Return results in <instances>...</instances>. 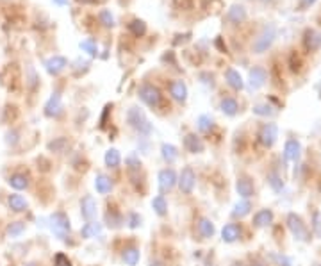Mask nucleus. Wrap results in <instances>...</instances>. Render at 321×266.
Masks as SVG:
<instances>
[{
    "mask_svg": "<svg viewBox=\"0 0 321 266\" xmlns=\"http://www.w3.org/2000/svg\"><path fill=\"white\" fill-rule=\"evenodd\" d=\"M127 121H129V125H131L132 129H136V131L141 132V134H150V132H152V125H150V121L146 120L144 113L141 111L140 108L129 109V113H127Z\"/></svg>",
    "mask_w": 321,
    "mask_h": 266,
    "instance_id": "1",
    "label": "nucleus"
},
{
    "mask_svg": "<svg viewBox=\"0 0 321 266\" xmlns=\"http://www.w3.org/2000/svg\"><path fill=\"white\" fill-rule=\"evenodd\" d=\"M287 229L291 230V234H293L298 241H309L307 225L303 224V220L296 213H289L287 215Z\"/></svg>",
    "mask_w": 321,
    "mask_h": 266,
    "instance_id": "2",
    "label": "nucleus"
},
{
    "mask_svg": "<svg viewBox=\"0 0 321 266\" xmlns=\"http://www.w3.org/2000/svg\"><path fill=\"white\" fill-rule=\"evenodd\" d=\"M275 36H277V29H275V25H266V27L262 29V33L259 34V36L255 38V41H253V52H255V54H262V52H266L271 47Z\"/></svg>",
    "mask_w": 321,
    "mask_h": 266,
    "instance_id": "3",
    "label": "nucleus"
},
{
    "mask_svg": "<svg viewBox=\"0 0 321 266\" xmlns=\"http://www.w3.org/2000/svg\"><path fill=\"white\" fill-rule=\"evenodd\" d=\"M50 229L59 239H65L70 234V220L65 213H54L50 216Z\"/></svg>",
    "mask_w": 321,
    "mask_h": 266,
    "instance_id": "4",
    "label": "nucleus"
},
{
    "mask_svg": "<svg viewBox=\"0 0 321 266\" xmlns=\"http://www.w3.org/2000/svg\"><path fill=\"white\" fill-rule=\"evenodd\" d=\"M140 98L143 100L146 106L150 108H159L161 102H163V95H161V89L154 84H143L140 88Z\"/></svg>",
    "mask_w": 321,
    "mask_h": 266,
    "instance_id": "5",
    "label": "nucleus"
},
{
    "mask_svg": "<svg viewBox=\"0 0 321 266\" xmlns=\"http://www.w3.org/2000/svg\"><path fill=\"white\" fill-rule=\"evenodd\" d=\"M177 184H178V188H180L182 193L191 195V193H193V190H195V184H196L195 170L191 168V166H186V168L180 172V177L177 179Z\"/></svg>",
    "mask_w": 321,
    "mask_h": 266,
    "instance_id": "6",
    "label": "nucleus"
},
{
    "mask_svg": "<svg viewBox=\"0 0 321 266\" xmlns=\"http://www.w3.org/2000/svg\"><path fill=\"white\" fill-rule=\"evenodd\" d=\"M279 138V127L275 125V123H264L261 127V131H259V141H261L262 147H273L275 141Z\"/></svg>",
    "mask_w": 321,
    "mask_h": 266,
    "instance_id": "7",
    "label": "nucleus"
},
{
    "mask_svg": "<svg viewBox=\"0 0 321 266\" xmlns=\"http://www.w3.org/2000/svg\"><path fill=\"white\" fill-rule=\"evenodd\" d=\"M80 213H82V218H86L88 222H93L97 218V213H98V206H97V200H95L93 195H86L80 200Z\"/></svg>",
    "mask_w": 321,
    "mask_h": 266,
    "instance_id": "8",
    "label": "nucleus"
},
{
    "mask_svg": "<svg viewBox=\"0 0 321 266\" xmlns=\"http://www.w3.org/2000/svg\"><path fill=\"white\" fill-rule=\"evenodd\" d=\"M159 188L163 190V191H170L175 188L177 184V173L173 168H164L159 172Z\"/></svg>",
    "mask_w": 321,
    "mask_h": 266,
    "instance_id": "9",
    "label": "nucleus"
},
{
    "mask_svg": "<svg viewBox=\"0 0 321 266\" xmlns=\"http://www.w3.org/2000/svg\"><path fill=\"white\" fill-rule=\"evenodd\" d=\"M236 190H238L239 196L241 198H250V196H253V193H255V188H253V182H251L250 177H247V175H243V177H239L238 181H236Z\"/></svg>",
    "mask_w": 321,
    "mask_h": 266,
    "instance_id": "10",
    "label": "nucleus"
},
{
    "mask_svg": "<svg viewBox=\"0 0 321 266\" xmlns=\"http://www.w3.org/2000/svg\"><path fill=\"white\" fill-rule=\"evenodd\" d=\"M303 45L309 52H316L321 47V34L314 29H307L303 33Z\"/></svg>",
    "mask_w": 321,
    "mask_h": 266,
    "instance_id": "11",
    "label": "nucleus"
},
{
    "mask_svg": "<svg viewBox=\"0 0 321 266\" xmlns=\"http://www.w3.org/2000/svg\"><path fill=\"white\" fill-rule=\"evenodd\" d=\"M66 66H68V61H66V57H63V56H54V57H50V59L45 61V68H47V72L50 75L61 74Z\"/></svg>",
    "mask_w": 321,
    "mask_h": 266,
    "instance_id": "12",
    "label": "nucleus"
},
{
    "mask_svg": "<svg viewBox=\"0 0 321 266\" xmlns=\"http://www.w3.org/2000/svg\"><path fill=\"white\" fill-rule=\"evenodd\" d=\"M184 147H186V150L191 152V154H202L205 149L204 141H202L196 134H187L186 138H184Z\"/></svg>",
    "mask_w": 321,
    "mask_h": 266,
    "instance_id": "13",
    "label": "nucleus"
},
{
    "mask_svg": "<svg viewBox=\"0 0 321 266\" xmlns=\"http://www.w3.org/2000/svg\"><path fill=\"white\" fill-rule=\"evenodd\" d=\"M241 238V227L238 224H227L221 229V239L225 243H234Z\"/></svg>",
    "mask_w": 321,
    "mask_h": 266,
    "instance_id": "14",
    "label": "nucleus"
},
{
    "mask_svg": "<svg viewBox=\"0 0 321 266\" xmlns=\"http://www.w3.org/2000/svg\"><path fill=\"white\" fill-rule=\"evenodd\" d=\"M170 95H172L177 102H184L187 98V86L184 80H173L170 84Z\"/></svg>",
    "mask_w": 321,
    "mask_h": 266,
    "instance_id": "15",
    "label": "nucleus"
},
{
    "mask_svg": "<svg viewBox=\"0 0 321 266\" xmlns=\"http://www.w3.org/2000/svg\"><path fill=\"white\" fill-rule=\"evenodd\" d=\"M63 109V104H61V95L59 93H54L50 98H48V102L45 104V114L50 118L57 116Z\"/></svg>",
    "mask_w": 321,
    "mask_h": 266,
    "instance_id": "16",
    "label": "nucleus"
},
{
    "mask_svg": "<svg viewBox=\"0 0 321 266\" xmlns=\"http://www.w3.org/2000/svg\"><path fill=\"white\" fill-rule=\"evenodd\" d=\"M266 79H268V74H266L264 68H261V66H255V68L250 72V88L251 89H259L266 82Z\"/></svg>",
    "mask_w": 321,
    "mask_h": 266,
    "instance_id": "17",
    "label": "nucleus"
},
{
    "mask_svg": "<svg viewBox=\"0 0 321 266\" xmlns=\"http://www.w3.org/2000/svg\"><path fill=\"white\" fill-rule=\"evenodd\" d=\"M7 206H9V209L13 211V213H24V211H27L29 204L22 195L13 193V195L7 196Z\"/></svg>",
    "mask_w": 321,
    "mask_h": 266,
    "instance_id": "18",
    "label": "nucleus"
},
{
    "mask_svg": "<svg viewBox=\"0 0 321 266\" xmlns=\"http://www.w3.org/2000/svg\"><path fill=\"white\" fill-rule=\"evenodd\" d=\"M300 152H302V147H300V141L298 140H287L284 145V157L287 161H296L300 157Z\"/></svg>",
    "mask_w": 321,
    "mask_h": 266,
    "instance_id": "19",
    "label": "nucleus"
},
{
    "mask_svg": "<svg viewBox=\"0 0 321 266\" xmlns=\"http://www.w3.org/2000/svg\"><path fill=\"white\" fill-rule=\"evenodd\" d=\"M227 20L234 25L243 24V22L247 20V9H245L243 5H232L227 13Z\"/></svg>",
    "mask_w": 321,
    "mask_h": 266,
    "instance_id": "20",
    "label": "nucleus"
},
{
    "mask_svg": "<svg viewBox=\"0 0 321 266\" xmlns=\"http://www.w3.org/2000/svg\"><path fill=\"white\" fill-rule=\"evenodd\" d=\"M95 190H97L100 195H107V193L112 190V181L111 177H107L104 173H98L95 177Z\"/></svg>",
    "mask_w": 321,
    "mask_h": 266,
    "instance_id": "21",
    "label": "nucleus"
},
{
    "mask_svg": "<svg viewBox=\"0 0 321 266\" xmlns=\"http://www.w3.org/2000/svg\"><path fill=\"white\" fill-rule=\"evenodd\" d=\"M7 182H9V186L13 188V190L24 191V190L29 188V175H25V173H14V175H11Z\"/></svg>",
    "mask_w": 321,
    "mask_h": 266,
    "instance_id": "22",
    "label": "nucleus"
},
{
    "mask_svg": "<svg viewBox=\"0 0 321 266\" xmlns=\"http://www.w3.org/2000/svg\"><path fill=\"white\" fill-rule=\"evenodd\" d=\"M216 232L214 224L209 218H200L198 220V234L202 236V239H211Z\"/></svg>",
    "mask_w": 321,
    "mask_h": 266,
    "instance_id": "23",
    "label": "nucleus"
},
{
    "mask_svg": "<svg viewBox=\"0 0 321 266\" xmlns=\"http://www.w3.org/2000/svg\"><path fill=\"white\" fill-rule=\"evenodd\" d=\"M271 222H273V211L271 209H261L255 216H253V225L259 227V229H261V227H268Z\"/></svg>",
    "mask_w": 321,
    "mask_h": 266,
    "instance_id": "24",
    "label": "nucleus"
},
{
    "mask_svg": "<svg viewBox=\"0 0 321 266\" xmlns=\"http://www.w3.org/2000/svg\"><path fill=\"white\" fill-rule=\"evenodd\" d=\"M100 232H102V225L97 224V222H88V224H86L82 229H80V236H82L84 239L97 238Z\"/></svg>",
    "mask_w": 321,
    "mask_h": 266,
    "instance_id": "25",
    "label": "nucleus"
},
{
    "mask_svg": "<svg viewBox=\"0 0 321 266\" xmlns=\"http://www.w3.org/2000/svg\"><path fill=\"white\" fill-rule=\"evenodd\" d=\"M225 79H227L228 86H232L234 89H243V86H245V82H243V77L239 75V72H236L234 68H228L227 72H225Z\"/></svg>",
    "mask_w": 321,
    "mask_h": 266,
    "instance_id": "26",
    "label": "nucleus"
},
{
    "mask_svg": "<svg viewBox=\"0 0 321 266\" xmlns=\"http://www.w3.org/2000/svg\"><path fill=\"white\" fill-rule=\"evenodd\" d=\"M219 108H221V111H223L227 116H234V114L238 113L239 106H238V100H236V98L227 97V98H223V100H221Z\"/></svg>",
    "mask_w": 321,
    "mask_h": 266,
    "instance_id": "27",
    "label": "nucleus"
},
{
    "mask_svg": "<svg viewBox=\"0 0 321 266\" xmlns=\"http://www.w3.org/2000/svg\"><path fill=\"white\" fill-rule=\"evenodd\" d=\"M104 161H106V164L109 168H118L121 163V155L116 149H109L106 152V155H104Z\"/></svg>",
    "mask_w": 321,
    "mask_h": 266,
    "instance_id": "28",
    "label": "nucleus"
},
{
    "mask_svg": "<svg viewBox=\"0 0 321 266\" xmlns=\"http://www.w3.org/2000/svg\"><path fill=\"white\" fill-rule=\"evenodd\" d=\"M161 154H163V159L166 161V163H175L178 159V150L175 149L173 145H168V143H164L163 147H161Z\"/></svg>",
    "mask_w": 321,
    "mask_h": 266,
    "instance_id": "29",
    "label": "nucleus"
},
{
    "mask_svg": "<svg viewBox=\"0 0 321 266\" xmlns=\"http://www.w3.org/2000/svg\"><path fill=\"white\" fill-rule=\"evenodd\" d=\"M123 261H125V265H129V266H136L138 263H140V250H138L136 247L125 248V250H123Z\"/></svg>",
    "mask_w": 321,
    "mask_h": 266,
    "instance_id": "30",
    "label": "nucleus"
},
{
    "mask_svg": "<svg viewBox=\"0 0 321 266\" xmlns=\"http://www.w3.org/2000/svg\"><path fill=\"white\" fill-rule=\"evenodd\" d=\"M250 211H251V204H250V202H248V200H241V202H238V204L234 206L232 216H234V218H243V216H247Z\"/></svg>",
    "mask_w": 321,
    "mask_h": 266,
    "instance_id": "31",
    "label": "nucleus"
},
{
    "mask_svg": "<svg viewBox=\"0 0 321 266\" xmlns=\"http://www.w3.org/2000/svg\"><path fill=\"white\" fill-rule=\"evenodd\" d=\"M25 230V224L24 222H13V224L7 225V229H5V234L9 236V238H18L22 236Z\"/></svg>",
    "mask_w": 321,
    "mask_h": 266,
    "instance_id": "32",
    "label": "nucleus"
},
{
    "mask_svg": "<svg viewBox=\"0 0 321 266\" xmlns=\"http://www.w3.org/2000/svg\"><path fill=\"white\" fill-rule=\"evenodd\" d=\"M152 207H154V211L159 216H164L168 213V204H166V200H164L163 195L155 196L154 200H152Z\"/></svg>",
    "mask_w": 321,
    "mask_h": 266,
    "instance_id": "33",
    "label": "nucleus"
},
{
    "mask_svg": "<svg viewBox=\"0 0 321 266\" xmlns=\"http://www.w3.org/2000/svg\"><path fill=\"white\" fill-rule=\"evenodd\" d=\"M268 184L271 186L273 191H282V188H284V181H282L275 172H271L270 175H268Z\"/></svg>",
    "mask_w": 321,
    "mask_h": 266,
    "instance_id": "34",
    "label": "nucleus"
},
{
    "mask_svg": "<svg viewBox=\"0 0 321 266\" xmlns=\"http://www.w3.org/2000/svg\"><path fill=\"white\" fill-rule=\"evenodd\" d=\"M129 29H131V33L134 34L136 38L143 36V34L146 33V25H144V22H141V20H134L132 24H129Z\"/></svg>",
    "mask_w": 321,
    "mask_h": 266,
    "instance_id": "35",
    "label": "nucleus"
},
{
    "mask_svg": "<svg viewBox=\"0 0 321 266\" xmlns=\"http://www.w3.org/2000/svg\"><path fill=\"white\" fill-rule=\"evenodd\" d=\"M80 48H82L84 52H88L91 57H95L98 54V48H97L95 39H84V41H80Z\"/></svg>",
    "mask_w": 321,
    "mask_h": 266,
    "instance_id": "36",
    "label": "nucleus"
},
{
    "mask_svg": "<svg viewBox=\"0 0 321 266\" xmlns=\"http://www.w3.org/2000/svg\"><path fill=\"white\" fill-rule=\"evenodd\" d=\"M98 20H100V24H102L104 27H112V25H114V18H112L111 11H107V9H102L98 13Z\"/></svg>",
    "mask_w": 321,
    "mask_h": 266,
    "instance_id": "37",
    "label": "nucleus"
},
{
    "mask_svg": "<svg viewBox=\"0 0 321 266\" xmlns=\"http://www.w3.org/2000/svg\"><path fill=\"white\" fill-rule=\"evenodd\" d=\"M214 127V121L211 120V116H207V114H202L200 118H198V129H200L202 132H211V129Z\"/></svg>",
    "mask_w": 321,
    "mask_h": 266,
    "instance_id": "38",
    "label": "nucleus"
},
{
    "mask_svg": "<svg viewBox=\"0 0 321 266\" xmlns=\"http://www.w3.org/2000/svg\"><path fill=\"white\" fill-rule=\"evenodd\" d=\"M66 145H68V141H66L65 138H57L56 141H52V143H48V149L54 150V152H63Z\"/></svg>",
    "mask_w": 321,
    "mask_h": 266,
    "instance_id": "39",
    "label": "nucleus"
},
{
    "mask_svg": "<svg viewBox=\"0 0 321 266\" xmlns=\"http://www.w3.org/2000/svg\"><path fill=\"white\" fill-rule=\"evenodd\" d=\"M253 113H255V114H261V116H270V114H273V108L268 106V104H261V106H255V108H253Z\"/></svg>",
    "mask_w": 321,
    "mask_h": 266,
    "instance_id": "40",
    "label": "nucleus"
},
{
    "mask_svg": "<svg viewBox=\"0 0 321 266\" xmlns=\"http://www.w3.org/2000/svg\"><path fill=\"white\" fill-rule=\"evenodd\" d=\"M54 266H71L70 259H68V256L63 252H59L56 257H54Z\"/></svg>",
    "mask_w": 321,
    "mask_h": 266,
    "instance_id": "41",
    "label": "nucleus"
},
{
    "mask_svg": "<svg viewBox=\"0 0 321 266\" xmlns=\"http://www.w3.org/2000/svg\"><path fill=\"white\" fill-rule=\"evenodd\" d=\"M291 70L293 72L300 70V59L296 57V54H291Z\"/></svg>",
    "mask_w": 321,
    "mask_h": 266,
    "instance_id": "42",
    "label": "nucleus"
},
{
    "mask_svg": "<svg viewBox=\"0 0 321 266\" xmlns=\"http://www.w3.org/2000/svg\"><path fill=\"white\" fill-rule=\"evenodd\" d=\"M140 225V218H138V215H132V224H131V227L134 229V227H138Z\"/></svg>",
    "mask_w": 321,
    "mask_h": 266,
    "instance_id": "43",
    "label": "nucleus"
},
{
    "mask_svg": "<svg viewBox=\"0 0 321 266\" xmlns=\"http://www.w3.org/2000/svg\"><path fill=\"white\" fill-rule=\"evenodd\" d=\"M77 2H79V4H95L97 0H77Z\"/></svg>",
    "mask_w": 321,
    "mask_h": 266,
    "instance_id": "44",
    "label": "nucleus"
},
{
    "mask_svg": "<svg viewBox=\"0 0 321 266\" xmlns=\"http://www.w3.org/2000/svg\"><path fill=\"white\" fill-rule=\"evenodd\" d=\"M56 4H59V5H65V4H68V0H54Z\"/></svg>",
    "mask_w": 321,
    "mask_h": 266,
    "instance_id": "45",
    "label": "nucleus"
},
{
    "mask_svg": "<svg viewBox=\"0 0 321 266\" xmlns=\"http://www.w3.org/2000/svg\"><path fill=\"white\" fill-rule=\"evenodd\" d=\"M314 2H316V0H305V4H307V5H311V4H314Z\"/></svg>",
    "mask_w": 321,
    "mask_h": 266,
    "instance_id": "46",
    "label": "nucleus"
},
{
    "mask_svg": "<svg viewBox=\"0 0 321 266\" xmlns=\"http://www.w3.org/2000/svg\"><path fill=\"white\" fill-rule=\"evenodd\" d=\"M25 266H36V265H34V263H31V265H25Z\"/></svg>",
    "mask_w": 321,
    "mask_h": 266,
    "instance_id": "47",
    "label": "nucleus"
},
{
    "mask_svg": "<svg viewBox=\"0 0 321 266\" xmlns=\"http://www.w3.org/2000/svg\"><path fill=\"white\" fill-rule=\"evenodd\" d=\"M262 2H268V0H262Z\"/></svg>",
    "mask_w": 321,
    "mask_h": 266,
    "instance_id": "48",
    "label": "nucleus"
}]
</instances>
